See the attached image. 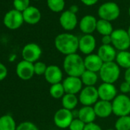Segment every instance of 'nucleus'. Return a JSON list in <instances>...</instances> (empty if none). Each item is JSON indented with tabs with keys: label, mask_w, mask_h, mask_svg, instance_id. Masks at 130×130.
I'll use <instances>...</instances> for the list:
<instances>
[{
	"label": "nucleus",
	"mask_w": 130,
	"mask_h": 130,
	"mask_svg": "<svg viewBox=\"0 0 130 130\" xmlns=\"http://www.w3.org/2000/svg\"><path fill=\"white\" fill-rule=\"evenodd\" d=\"M129 95H130V92H129Z\"/></svg>",
	"instance_id": "49530a36"
},
{
	"label": "nucleus",
	"mask_w": 130,
	"mask_h": 130,
	"mask_svg": "<svg viewBox=\"0 0 130 130\" xmlns=\"http://www.w3.org/2000/svg\"><path fill=\"white\" fill-rule=\"evenodd\" d=\"M106 130H116L115 128L114 129H112V128H108V129H106Z\"/></svg>",
	"instance_id": "c03bdc74"
},
{
	"label": "nucleus",
	"mask_w": 130,
	"mask_h": 130,
	"mask_svg": "<svg viewBox=\"0 0 130 130\" xmlns=\"http://www.w3.org/2000/svg\"><path fill=\"white\" fill-rule=\"evenodd\" d=\"M78 10H79V8L77 5H72L69 9V11H71V12H73L74 14H76L78 12Z\"/></svg>",
	"instance_id": "a19ab883"
},
{
	"label": "nucleus",
	"mask_w": 130,
	"mask_h": 130,
	"mask_svg": "<svg viewBox=\"0 0 130 130\" xmlns=\"http://www.w3.org/2000/svg\"><path fill=\"white\" fill-rule=\"evenodd\" d=\"M44 76L46 81L51 85H53L61 83L63 79V72L57 65H50V66H47Z\"/></svg>",
	"instance_id": "dca6fc26"
},
{
	"label": "nucleus",
	"mask_w": 130,
	"mask_h": 130,
	"mask_svg": "<svg viewBox=\"0 0 130 130\" xmlns=\"http://www.w3.org/2000/svg\"><path fill=\"white\" fill-rule=\"evenodd\" d=\"M127 32H128V36H129V38H130V25H129V27H128V30H127Z\"/></svg>",
	"instance_id": "79ce46f5"
},
{
	"label": "nucleus",
	"mask_w": 130,
	"mask_h": 130,
	"mask_svg": "<svg viewBox=\"0 0 130 130\" xmlns=\"http://www.w3.org/2000/svg\"><path fill=\"white\" fill-rule=\"evenodd\" d=\"M79 102L83 106H93L99 100L97 88L95 87H85L80 92Z\"/></svg>",
	"instance_id": "1a4fd4ad"
},
{
	"label": "nucleus",
	"mask_w": 130,
	"mask_h": 130,
	"mask_svg": "<svg viewBox=\"0 0 130 130\" xmlns=\"http://www.w3.org/2000/svg\"><path fill=\"white\" fill-rule=\"evenodd\" d=\"M99 99L101 100L112 102L117 96V90L114 84L103 83L97 88Z\"/></svg>",
	"instance_id": "4468645a"
},
{
	"label": "nucleus",
	"mask_w": 130,
	"mask_h": 130,
	"mask_svg": "<svg viewBox=\"0 0 130 130\" xmlns=\"http://www.w3.org/2000/svg\"><path fill=\"white\" fill-rule=\"evenodd\" d=\"M54 46L65 56L75 54L79 50V38L71 33H61L56 36Z\"/></svg>",
	"instance_id": "f257e3e1"
},
{
	"label": "nucleus",
	"mask_w": 130,
	"mask_h": 130,
	"mask_svg": "<svg viewBox=\"0 0 130 130\" xmlns=\"http://www.w3.org/2000/svg\"><path fill=\"white\" fill-rule=\"evenodd\" d=\"M124 78H125V81L128 82L130 84V68L125 70V74H124Z\"/></svg>",
	"instance_id": "ea45409f"
},
{
	"label": "nucleus",
	"mask_w": 130,
	"mask_h": 130,
	"mask_svg": "<svg viewBox=\"0 0 130 130\" xmlns=\"http://www.w3.org/2000/svg\"><path fill=\"white\" fill-rule=\"evenodd\" d=\"M96 31H97L102 36L111 35V34L113 31V28L110 22L103 19H99L97 20Z\"/></svg>",
	"instance_id": "bb28decb"
},
{
	"label": "nucleus",
	"mask_w": 130,
	"mask_h": 130,
	"mask_svg": "<svg viewBox=\"0 0 130 130\" xmlns=\"http://www.w3.org/2000/svg\"><path fill=\"white\" fill-rule=\"evenodd\" d=\"M80 1L84 5L87 6H92L96 4L99 0H80Z\"/></svg>",
	"instance_id": "58836bf2"
},
{
	"label": "nucleus",
	"mask_w": 130,
	"mask_h": 130,
	"mask_svg": "<svg viewBox=\"0 0 130 130\" xmlns=\"http://www.w3.org/2000/svg\"><path fill=\"white\" fill-rule=\"evenodd\" d=\"M16 74L22 80L31 79L35 75L34 63L25 60H21L16 66Z\"/></svg>",
	"instance_id": "ddd939ff"
},
{
	"label": "nucleus",
	"mask_w": 130,
	"mask_h": 130,
	"mask_svg": "<svg viewBox=\"0 0 130 130\" xmlns=\"http://www.w3.org/2000/svg\"><path fill=\"white\" fill-rule=\"evenodd\" d=\"M47 66L41 61H37L34 63V71H35V74L38 76H41L44 75L46 70H47Z\"/></svg>",
	"instance_id": "2f4dec72"
},
{
	"label": "nucleus",
	"mask_w": 130,
	"mask_h": 130,
	"mask_svg": "<svg viewBox=\"0 0 130 130\" xmlns=\"http://www.w3.org/2000/svg\"><path fill=\"white\" fill-rule=\"evenodd\" d=\"M49 93H50V95L53 98L57 99V100L62 98L64 96V94L66 93H65V90H64L62 83L55 84L51 85L49 89Z\"/></svg>",
	"instance_id": "c85d7f7f"
},
{
	"label": "nucleus",
	"mask_w": 130,
	"mask_h": 130,
	"mask_svg": "<svg viewBox=\"0 0 130 130\" xmlns=\"http://www.w3.org/2000/svg\"><path fill=\"white\" fill-rule=\"evenodd\" d=\"M99 76L103 83L114 84L119 78L120 68L115 61L104 63L99 72Z\"/></svg>",
	"instance_id": "7ed1b4c3"
},
{
	"label": "nucleus",
	"mask_w": 130,
	"mask_h": 130,
	"mask_svg": "<svg viewBox=\"0 0 130 130\" xmlns=\"http://www.w3.org/2000/svg\"><path fill=\"white\" fill-rule=\"evenodd\" d=\"M84 130H103V129L98 124L95 122H91V123L86 124Z\"/></svg>",
	"instance_id": "e433bc0d"
},
{
	"label": "nucleus",
	"mask_w": 130,
	"mask_h": 130,
	"mask_svg": "<svg viewBox=\"0 0 130 130\" xmlns=\"http://www.w3.org/2000/svg\"><path fill=\"white\" fill-rule=\"evenodd\" d=\"M96 24L97 20L94 16L87 15L80 19L79 28L84 35H91L96 30Z\"/></svg>",
	"instance_id": "f3484780"
},
{
	"label": "nucleus",
	"mask_w": 130,
	"mask_h": 130,
	"mask_svg": "<svg viewBox=\"0 0 130 130\" xmlns=\"http://www.w3.org/2000/svg\"><path fill=\"white\" fill-rule=\"evenodd\" d=\"M14 9L23 12L30 6V0H13Z\"/></svg>",
	"instance_id": "7c9ffc66"
},
{
	"label": "nucleus",
	"mask_w": 130,
	"mask_h": 130,
	"mask_svg": "<svg viewBox=\"0 0 130 130\" xmlns=\"http://www.w3.org/2000/svg\"><path fill=\"white\" fill-rule=\"evenodd\" d=\"M97 54L103 63H107L116 60L117 52L116 49L112 44H102L97 51Z\"/></svg>",
	"instance_id": "a211bd4d"
},
{
	"label": "nucleus",
	"mask_w": 130,
	"mask_h": 130,
	"mask_svg": "<svg viewBox=\"0 0 130 130\" xmlns=\"http://www.w3.org/2000/svg\"><path fill=\"white\" fill-rule=\"evenodd\" d=\"M112 113L116 116H125L130 114V98L126 94H119L112 101Z\"/></svg>",
	"instance_id": "20e7f679"
},
{
	"label": "nucleus",
	"mask_w": 130,
	"mask_h": 130,
	"mask_svg": "<svg viewBox=\"0 0 130 130\" xmlns=\"http://www.w3.org/2000/svg\"><path fill=\"white\" fill-rule=\"evenodd\" d=\"M97 73L86 70L80 77L82 83L86 87H94V85L98 81Z\"/></svg>",
	"instance_id": "a878e982"
},
{
	"label": "nucleus",
	"mask_w": 130,
	"mask_h": 130,
	"mask_svg": "<svg viewBox=\"0 0 130 130\" xmlns=\"http://www.w3.org/2000/svg\"><path fill=\"white\" fill-rule=\"evenodd\" d=\"M119 90H120V92L122 93V94H127V93H129L130 92V84L126 82V81H124L122 82L120 86H119Z\"/></svg>",
	"instance_id": "c9c22d12"
},
{
	"label": "nucleus",
	"mask_w": 130,
	"mask_h": 130,
	"mask_svg": "<svg viewBox=\"0 0 130 130\" xmlns=\"http://www.w3.org/2000/svg\"><path fill=\"white\" fill-rule=\"evenodd\" d=\"M93 109L96 116L101 119L107 118L112 113V102L109 101L99 100L93 105Z\"/></svg>",
	"instance_id": "6ab92c4d"
},
{
	"label": "nucleus",
	"mask_w": 130,
	"mask_h": 130,
	"mask_svg": "<svg viewBox=\"0 0 130 130\" xmlns=\"http://www.w3.org/2000/svg\"><path fill=\"white\" fill-rule=\"evenodd\" d=\"M112 45L119 51H127L130 47V38L127 31L118 28L111 34Z\"/></svg>",
	"instance_id": "423d86ee"
},
{
	"label": "nucleus",
	"mask_w": 130,
	"mask_h": 130,
	"mask_svg": "<svg viewBox=\"0 0 130 130\" xmlns=\"http://www.w3.org/2000/svg\"><path fill=\"white\" fill-rule=\"evenodd\" d=\"M74 114L71 110L60 108L54 115V122L55 125L60 128H69L74 119Z\"/></svg>",
	"instance_id": "6e6552de"
},
{
	"label": "nucleus",
	"mask_w": 130,
	"mask_h": 130,
	"mask_svg": "<svg viewBox=\"0 0 130 130\" xmlns=\"http://www.w3.org/2000/svg\"><path fill=\"white\" fill-rule=\"evenodd\" d=\"M116 130H130V116H120L115 122Z\"/></svg>",
	"instance_id": "c756f323"
},
{
	"label": "nucleus",
	"mask_w": 130,
	"mask_h": 130,
	"mask_svg": "<svg viewBox=\"0 0 130 130\" xmlns=\"http://www.w3.org/2000/svg\"><path fill=\"white\" fill-rule=\"evenodd\" d=\"M35 1H39V0H35Z\"/></svg>",
	"instance_id": "a18cd8bd"
},
{
	"label": "nucleus",
	"mask_w": 130,
	"mask_h": 130,
	"mask_svg": "<svg viewBox=\"0 0 130 130\" xmlns=\"http://www.w3.org/2000/svg\"><path fill=\"white\" fill-rule=\"evenodd\" d=\"M116 63L119 68H125V70L130 68V51H122L117 53L116 57Z\"/></svg>",
	"instance_id": "b1692460"
},
{
	"label": "nucleus",
	"mask_w": 130,
	"mask_h": 130,
	"mask_svg": "<svg viewBox=\"0 0 130 130\" xmlns=\"http://www.w3.org/2000/svg\"><path fill=\"white\" fill-rule=\"evenodd\" d=\"M8 75V70L6 65L0 62V81H2L6 79Z\"/></svg>",
	"instance_id": "f704fd0d"
},
{
	"label": "nucleus",
	"mask_w": 130,
	"mask_h": 130,
	"mask_svg": "<svg viewBox=\"0 0 130 130\" xmlns=\"http://www.w3.org/2000/svg\"><path fill=\"white\" fill-rule=\"evenodd\" d=\"M47 5L49 9L53 12H63L65 7L64 0H47Z\"/></svg>",
	"instance_id": "cd10ccee"
},
{
	"label": "nucleus",
	"mask_w": 130,
	"mask_h": 130,
	"mask_svg": "<svg viewBox=\"0 0 130 130\" xmlns=\"http://www.w3.org/2000/svg\"><path fill=\"white\" fill-rule=\"evenodd\" d=\"M102 44H112V39L111 35H105L102 37Z\"/></svg>",
	"instance_id": "4c0bfd02"
},
{
	"label": "nucleus",
	"mask_w": 130,
	"mask_h": 130,
	"mask_svg": "<svg viewBox=\"0 0 130 130\" xmlns=\"http://www.w3.org/2000/svg\"><path fill=\"white\" fill-rule=\"evenodd\" d=\"M24 22L22 12L15 9H12L6 12L3 18L4 25L10 30H16L19 28Z\"/></svg>",
	"instance_id": "0eeeda50"
},
{
	"label": "nucleus",
	"mask_w": 130,
	"mask_h": 130,
	"mask_svg": "<svg viewBox=\"0 0 130 130\" xmlns=\"http://www.w3.org/2000/svg\"><path fill=\"white\" fill-rule=\"evenodd\" d=\"M77 117L85 124L94 122L96 115L95 113L93 106H83V107H81L78 111Z\"/></svg>",
	"instance_id": "4be33fe9"
},
{
	"label": "nucleus",
	"mask_w": 130,
	"mask_h": 130,
	"mask_svg": "<svg viewBox=\"0 0 130 130\" xmlns=\"http://www.w3.org/2000/svg\"><path fill=\"white\" fill-rule=\"evenodd\" d=\"M24 22L28 25H36L41 19V13L40 10L35 6H29L22 12Z\"/></svg>",
	"instance_id": "412c9836"
},
{
	"label": "nucleus",
	"mask_w": 130,
	"mask_h": 130,
	"mask_svg": "<svg viewBox=\"0 0 130 130\" xmlns=\"http://www.w3.org/2000/svg\"><path fill=\"white\" fill-rule=\"evenodd\" d=\"M128 15H129V17H130V6H129V7H128Z\"/></svg>",
	"instance_id": "37998d69"
},
{
	"label": "nucleus",
	"mask_w": 130,
	"mask_h": 130,
	"mask_svg": "<svg viewBox=\"0 0 130 130\" xmlns=\"http://www.w3.org/2000/svg\"><path fill=\"white\" fill-rule=\"evenodd\" d=\"M84 60L85 68L87 71H90L95 73L100 72L103 64L104 63L101 58L96 54H91L87 55Z\"/></svg>",
	"instance_id": "aec40b11"
},
{
	"label": "nucleus",
	"mask_w": 130,
	"mask_h": 130,
	"mask_svg": "<svg viewBox=\"0 0 130 130\" xmlns=\"http://www.w3.org/2000/svg\"><path fill=\"white\" fill-rule=\"evenodd\" d=\"M16 130H39L38 126L29 121H25L21 122L18 126Z\"/></svg>",
	"instance_id": "473e14b6"
},
{
	"label": "nucleus",
	"mask_w": 130,
	"mask_h": 130,
	"mask_svg": "<svg viewBox=\"0 0 130 130\" xmlns=\"http://www.w3.org/2000/svg\"><path fill=\"white\" fill-rule=\"evenodd\" d=\"M97 13L100 19L111 22L119 18L120 15V9L116 3L106 2L99 7Z\"/></svg>",
	"instance_id": "39448f33"
},
{
	"label": "nucleus",
	"mask_w": 130,
	"mask_h": 130,
	"mask_svg": "<svg viewBox=\"0 0 130 130\" xmlns=\"http://www.w3.org/2000/svg\"><path fill=\"white\" fill-rule=\"evenodd\" d=\"M63 68L68 76L80 77L86 71L84 60L77 53L67 55L63 59Z\"/></svg>",
	"instance_id": "f03ea898"
},
{
	"label": "nucleus",
	"mask_w": 130,
	"mask_h": 130,
	"mask_svg": "<svg viewBox=\"0 0 130 130\" xmlns=\"http://www.w3.org/2000/svg\"><path fill=\"white\" fill-rule=\"evenodd\" d=\"M86 124L81 121L79 118H76L74 119L73 121L71 122L70 126H69V129L70 130H84L85 128Z\"/></svg>",
	"instance_id": "72a5a7b5"
},
{
	"label": "nucleus",
	"mask_w": 130,
	"mask_h": 130,
	"mask_svg": "<svg viewBox=\"0 0 130 130\" xmlns=\"http://www.w3.org/2000/svg\"><path fill=\"white\" fill-rule=\"evenodd\" d=\"M59 22L60 26L64 30L72 31L77 27L78 24V19L76 14L71 12L69 10H66L60 14Z\"/></svg>",
	"instance_id": "f8f14e48"
},
{
	"label": "nucleus",
	"mask_w": 130,
	"mask_h": 130,
	"mask_svg": "<svg viewBox=\"0 0 130 130\" xmlns=\"http://www.w3.org/2000/svg\"><path fill=\"white\" fill-rule=\"evenodd\" d=\"M41 54L42 50L36 43H28L25 44L22 51L23 60L33 63L38 61Z\"/></svg>",
	"instance_id": "9d476101"
},
{
	"label": "nucleus",
	"mask_w": 130,
	"mask_h": 130,
	"mask_svg": "<svg viewBox=\"0 0 130 130\" xmlns=\"http://www.w3.org/2000/svg\"><path fill=\"white\" fill-rule=\"evenodd\" d=\"M61 103L63 108L72 111L77 107L79 103V99L75 94L65 93L64 96L61 98Z\"/></svg>",
	"instance_id": "5701e85b"
},
{
	"label": "nucleus",
	"mask_w": 130,
	"mask_h": 130,
	"mask_svg": "<svg viewBox=\"0 0 130 130\" xmlns=\"http://www.w3.org/2000/svg\"><path fill=\"white\" fill-rule=\"evenodd\" d=\"M65 93L71 94H77L83 89V83L80 77L68 76L62 81Z\"/></svg>",
	"instance_id": "9b49d317"
},
{
	"label": "nucleus",
	"mask_w": 130,
	"mask_h": 130,
	"mask_svg": "<svg viewBox=\"0 0 130 130\" xmlns=\"http://www.w3.org/2000/svg\"><path fill=\"white\" fill-rule=\"evenodd\" d=\"M96 46V41L92 35H84L79 38V50L86 55L93 54Z\"/></svg>",
	"instance_id": "2eb2a0df"
},
{
	"label": "nucleus",
	"mask_w": 130,
	"mask_h": 130,
	"mask_svg": "<svg viewBox=\"0 0 130 130\" xmlns=\"http://www.w3.org/2000/svg\"><path fill=\"white\" fill-rule=\"evenodd\" d=\"M16 122L10 115H3L0 117V130H16Z\"/></svg>",
	"instance_id": "393cba45"
}]
</instances>
